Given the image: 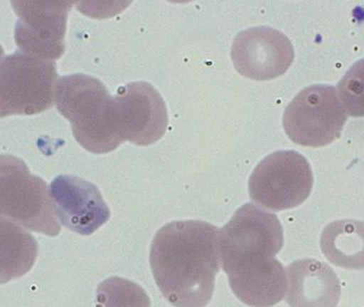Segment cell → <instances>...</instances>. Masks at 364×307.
<instances>
[{"label": "cell", "mask_w": 364, "mask_h": 307, "mask_svg": "<svg viewBox=\"0 0 364 307\" xmlns=\"http://www.w3.org/2000/svg\"><path fill=\"white\" fill-rule=\"evenodd\" d=\"M114 107L123 142L147 147L166 134L168 123L166 103L151 83H128L115 96Z\"/></svg>", "instance_id": "obj_8"}, {"label": "cell", "mask_w": 364, "mask_h": 307, "mask_svg": "<svg viewBox=\"0 0 364 307\" xmlns=\"http://www.w3.org/2000/svg\"><path fill=\"white\" fill-rule=\"evenodd\" d=\"M50 199L66 229L91 235L110 219V209L97 187L73 175H59L50 184Z\"/></svg>", "instance_id": "obj_10"}, {"label": "cell", "mask_w": 364, "mask_h": 307, "mask_svg": "<svg viewBox=\"0 0 364 307\" xmlns=\"http://www.w3.org/2000/svg\"><path fill=\"white\" fill-rule=\"evenodd\" d=\"M348 115L335 88L314 85L299 92L287 107L284 128L291 141L307 147H323L341 136Z\"/></svg>", "instance_id": "obj_4"}, {"label": "cell", "mask_w": 364, "mask_h": 307, "mask_svg": "<svg viewBox=\"0 0 364 307\" xmlns=\"http://www.w3.org/2000/svg\"><path fill=\"white\" fill-rule=\"evenodd\" d=\"M58 111L70 121L77 142L93 154H107L123 143L114 98L104 83L85 74L62 77L55 90Z\"/></svg>", "instance_id": "obj_2"}, {"label": "cell", "mask_w": 364, "mask_h": 307, "mask_svg": "<svg viewBox=\"0 0 364 307\" xmlns=\"http://www.w3.org/2000/svg\"><path fill=\"white\" fill-rule=\"evenodd\" d=\"M220 249V229L203 221H176L160 229L151 246V267L171 303L201 307L209 301Z\"/></svg>", "instance_id": "obj_1"}, {"label": "cell", "mask_w": 364, "mask_h": 307, "mask_svg": "<svg viewBox=\"0 0 364 307\" xmlns=\"http://www.w3.org/2000/svg\"><path fill=\"white\" fill-rule=\"evenodd\" d=\"M235 70L246 78L272 80L282 76L294 60V48L282 32L269 27L244 30L231 47Z\"/></svg>", "instance_id": "obj_9"}, {"label": "cell", "mask_w": 364, "mask_h": 307, "mask_svg": "<svg viewBox=\"0 0 364 307\" xmlns=\"http://www.w3.org/2000/svg\"><path fill=\"white\" fill-rule=\"evenodd\" d=\"M325 256L339 267L364 268V222L336 221L325 227L321 239Z\"/></svg>", "instance_id": "obj_11"}, {"label": "cell", "mask_w": 364, "mask_h": 307, "mask_svg": "<svg viewBox=\"0 0 364 307\" xmlns=\"http://www.w3.org/2000/svg\"><path fill=\"white\" fill-rule=\"evenodd\" d=\"M0 214L50 235L59 231L44 180L13 155H0Z\"/></svg>", "instance_id": "obj_6"}, {"label": "cell", "mask_w": 364, "mask_h": 307, "mask_svg": "<svg viewBox=\"0 0 364 307\" xmlns=\"http://www.w3.org/2000/svg\"><path fill=\"white\" fill-rule=\"evenodd\" d=\"M4 56V48H2L1 45H0V63H1L2 57Z\"/></svg>", "instance_id": "obj_13"}, {"label": "cell", "mask_w": 364, "mask_h": 307, "mask_svg": "<svg viewBox=\"0 0 364 307\" xmlns=\"http://www.w3.org/2000/svg\"><path fill=\"white\" fill-rule=\"evenodd\" d=\"M58 78L55 61L17 51L0 63V118L44 113L55 103Z\"/></svg>", "instance_id": "obj_3"}, {"label": "cell", "mask_w": 364, "mask_h": 307, "mask_svg": "<svg viewBox=\"0 0 364 307\" xmlns=\"http://www.w3.org/2000/svg\"><path fill=\"white\" fill-rule=\"evenodd\" d=\"M18 19L15 43L21 53L55 61L65 51L66 21L74 2L12 1Z\"/></svg>", "instance_id": "obj_7"}, {"label": "cell", "mask_w": 364, "mask_h": 307, "mask_svg": "<svg viewBox=\"0 0 364 307\" xmlns=\"http://www.w3.org/2000/svg\"><path fill=\"white\" fill-rule=\"evenodd\" d=\"M338 96L346 115L364 117V59L356 62L338 85Z\"/></svg>", "instance_id": "obj_12"}, {"label": "cell", "mask_w": 364, "mask_h": 307, "mask_svg": "<svg viewBox=\"0 0 364 307\" xmlns=\"http://www.w3.org/2000/svg\"><path fill=\"white\" fill-rule=\"evenodd\" d=\"M250 193L259 205L272 210L296 207L314 187L307 159L297 152L279 151L265 157L250 178Z\"/></svg>", "instance_id": "obj_5"}]
</instances>
